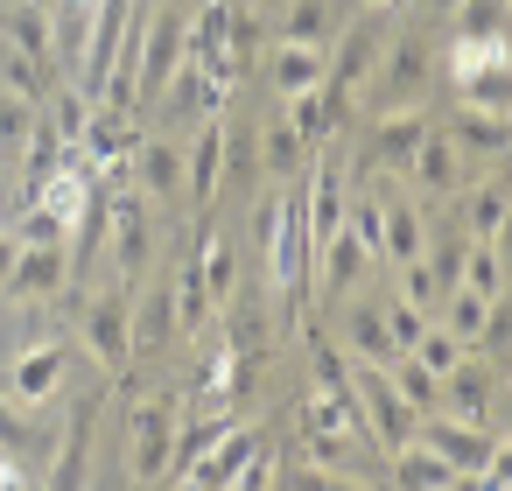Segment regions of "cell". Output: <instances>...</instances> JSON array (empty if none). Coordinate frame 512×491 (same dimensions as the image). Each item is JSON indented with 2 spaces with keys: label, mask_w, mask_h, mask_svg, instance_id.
<instances>
[{
  "label": "cell",
  "mask_w": 512,
  "mask_h": 491,
  "mask_svg": "<svg viewBox=\"0 0 512 491\" xmlns=\"http://www.w3.org/2000/svg\"><path fill=\"white\" fill-rule=\"evenodd\" d=\"M253 43H260V22L239 8V0H204L197 22H190V64L211 71L218 85L253 71Z\"/></svg>",
  "instance_id": "6da1fadb"
},
{
  "label": "cell",
  "mask_w": 512,
  "mask_h": 491,
  "mask_svg": "<svg viewBox=\"0 0 512 491\" xmlns=\"http://www.w3.org/2000/svg\"><path fill=\"white\" fill-rule=\"evenodd\" d=\"M78 337H85V351L99 358V372H127V358H134V288L120 281V274H106V281H92L85 288V302H78Z\"/></svg>",
  "instance_id": "7a4b0ae2"
},
{
  "label": "cell",
  "mask_w": 512,
  "mask_h": 491,
  "mask_svg": "<svg viewBox=\"0 0 512 491\" xmlns=\"http://www.w3.org/2000/svg\"><path fill=\"white\" fill-rule=\"evenodd\" d=\"M176 421H183V400L176 393H141L134 400V414H127V477L134 484H169Z\"/></svg>",
  "instance_id": "3957f363"
},
{
  "label": "cell",
  "mask_w": 512,
  "mask_h": 491,
  "mask_svg": "<svg viewBox=\"0 0 512 491\" xmlns=\"http://www.w3.org/2000/svg\"><path fill=\"white\" fill-rule=\"evenodd\" d=\"M351 393H358V428H372V442L393 456V449L414 435V421H421V414L393 393L386 365H358V372H351Z\"/></svg>",
  "instance_id": "277c9868"
},
{
  "label": "cell",
  "mask_w": 512,
  "mask_h": 491,
  "mask_svg": "<svg viewBox=\"0 0 512 491\" xmlns=\"http://www.w3.org/2000/svg\"><path fill=\"white\" fill-rule=\"evenodd\" d=\"M386 8H372L365 22H351L344 36H337V57H330V71H323V85L337 92V99H351L358 85H372V71H379V57H386V22H379Z\"/></svg>",
  "instance_id": "5b68a950"
},
{
  "label": "cell",
  "mask_w": 512,
  "mask_h": 491,
  "mask_svg": "<svg viewBox=\"0 0 512 491\" xmlns=\"http://www.w3.org/2000/svg\"><path fill=\"white\" fill-rule=\"evenodd\" d=\"M414 435H421V442H428V449H435L463 484L498 456V435H491V428H477V421H456V414H421V421H414Z\"/></svg>",
  "instance_id": "8992f818"
},
{
  "label": "cell",
  "mask_w": 512,
  "mask_h": 491,
  "mask_svg": "<svg viewBox=\"0 0 512 491\" xmlns=\"http://www.w3.org/2000/svg\"><path fill=\"white\" fill-rule=\"evenodd\" d=\"M0 288H8L15 302L71 295V253H64V239H22V253H15V267H8Z\"/></svg>",
  "instance_id": "52a82bcc"
},
{
  "label": "cell",
  "mask_w": 512,
  "mask_h": 491,
  "mask_svg": "<svg viewBox=\"0 0 512 491\" xmlns=\"http://www.w3.org/2000/svg\"><path fill=\"white\" fill-rule=\"evenodd\" d=\"M491 407H498V372H491V358L463 351V358L442 372V400H435V414H456V421L491 428Z\"/></svg>",
  "instance_id": "ba28073f"
},
{
  "label": "cell",
  "mask_w": 512,
  "mask_h": 491,
  "mask_svg": "<svg viewBox=\"0 0 512 491\" xmlns=\"http://www.w3.org/2000/svg\"><path fill=\"white\" fill-rule=\"evenodd\" d=\"M78 148L99 162V169H113V162H127L134 148H141V120H134V106H113V99H92V113H85V134H78Z\"/></svg>",
  "instance_id": "9c48e42d"
},
{
  "label": "cell",
  "mask_w": 512,
  "mask_h": 491,
  "mask_svg": "<svg viewBox=\"0 0 512 491\" xmlns=\"http://www.w3.org/2000/svg\"><path fill=\"white\" fill-rule=\"evenodd\" d=\"M106 232H113V274L134 288V281L148 274V211H141L134 190L106 197Z\"/></svg>",
  "instance_id": "30bf717a"
},
{
  "label": "cell",
  "mask_w": 512,
  "mask_h": 491,
  "mask_svg": "<svg viewBox=\"0 0 512 491\" xmlns=\"http://www.w3.org/2000/svg\"><path fill=\"white\" fill-rule=\"evenodd\" d=\"M379 113L386 106H414L421 78H428V43L421 36H386V57H379Z\"/></svg>",
  "instance_id": "8fae6325"
},
{
  "label": "cell",
  "mask_w": 512,
  "mask_h": 491,
  "mask_svg": "<svg viewBox=\"0 0 512 491\" xmlns=\"http://www.w3.org/2000/svg\"><path fill=\"white\" fill-rule=\"evenodd\" d=\"M99 407H106V393H85L78 407H71V421H64V442H57V463H50V484H85L92 470V435H99Z\"/></svg>",
  "instance_id": "7c38bea8"
},
{
  "label": "cell",
  "mask_w": 512,
  "mask_h": 491,
  "mask_svg": "<svg viewBox=\"0 0 512 491\" xmlns=\"http://www.w3.org/2000/svg\"><path fill=\"white\" fill-rule=\"evenodd\" d=\"M225 113H211L204 127H197V148H190V162H183V183H190V204L197 211H211L218 204V190H225Z\"/></svg>",
  "instance_id": "4fadbf2b"
},
{
  "label": "cell",
  "mask_w": 512,
  "mask_h": 491,
  "mask_svg": "<svg viewBox=\"0 0 512 491\" xmlns=\"http://www.w3.org/2000/svg\"><path fill=\"white\" fill-rule=\"evenodd\" d=\"M253 449H260V435L232 421V428H225V435H218V442H211V449H204V456H197L190 470H176V484H197V491H218V484H232V477H239V463H246Z\"/></svg>",
  "instance_id": "5bb4252c"
},
{
  "label": "cell",
  "mask_w": 512,
  "mask_h": 491,
  "mask_svg": "<svg viewBox=\"0 0 512 491\" xmlns=\"http://www.w3.org/2000/svg\"><path fill=\"white\" fill-rule=\"evenodd\" d=\"M57 386H64V344H57V337H43V344H22L8 393H15L22 407H43V400H50Z\"/></svg>",
  "instance_id": "9a60e30c"
},
{
  "label": "cell",
  "mask_w": 512,
  "mask_h": 491,
  "mask_svg": "<svg viewBox=\"0 0 512 491\" xmlns=\"http://www.w3.org/2000/svg\"><path fill=\"white\" fill-rule=\"evenodd\" d=\"M421 134H428V120H421L414 106H386V113H379V127H372V155H379V169L407 176V162H414Z\"/></svg>",
  "instance_id": "2e32d148"
},
{
  "label": "cell",
  "mask_w": 512,
  "mask_h": 491,
  "mask_svg": "<svg viewBox=\"0 0 512 491\" xmlns=\"http://www.w3.org/2000/svg\"><path fill=\"white\" fill-rule=\"evenodd\" d=\"M421 246H428L421 211L400 197H379V267H407V260H421Z\"/></svg>",
  "instance_id": "e0dca14e"
},
{
  "label": "cell",
  "mask_w": 512,
  "mask_h": 491,
  "mask_svg": "<svg viewBox=\"0 0 512 491\" xmlns=\"http://www.w3.org/2000/svg\"><path fill=\"white\" fill-rule=\"evenodd\" d=\"M0 36H8L22 57H36L43 71H57V29H50V8H43V0L8 8V15H0Z\"/></svg>",
  "instance_id": "ac0fdd59"
},
{
  "label": "cell",
  "mask_w": 512,
  "mask_h": 491,
  "mask_svg": "<svg viewBox=\"0 0 512 491\" xmlns=\"http://www.w3.org/2000/svg\"><path fill=\"white\" fill-rule=\"evenodd\" d=\"M344 358H358V365H393L400 358L393 337H386V309L379 302H351V316H344Z\"/></svg>",
  "instance_id": "d6986e66"
},
{
  "label": "cell",
  "mask_w": 512,
  "mask_h": 491,
  "mask_svg": "<svg viewBox=\"0 0 512 491\" xmlns=\"http://www.w3.org/2000/svg\"><path fill=\"white\" fill-rule=\"evenodd\" d=\"M393 484H407V491H456L463 477H456V470H449L421 435H407V442L393 449Z\"/></svg>",
  "instance_id": "ffe728a7"
},
{
  "label": "cell",
  "mask_w": 512,
  "mask_h": 491,
  "mask_svg": "<svg viewBox=\"0 0 512 491\" xmlns=\"http://www.w3.org/2000/svg\"><path fill=\"white\" fill-rule=\"evenodd\" d=\"M442 134L463 141V148H477V155H505V106H470V99H456V113H449Z\"/></svg>",
  "instance_id": "44dd1931"
},
{
  "label": "cell",
  "mask_w": 512,
  "mask_h": 491,
  "mask_svg": "<svg viewBox=\"0 0 512 491\" xmlns=\"http://www.w3.org/2000/svg\"><path fill=\"white\" fill-rule=\"evenodd\" d=\"M407 176H414L428 197H449V190H456V141H449L442 127H428L421 148H414V162H407Z\"/></svg>",
  "instance_id": "7402d4cb"
},
{
  "label": "cell",
  "mask_w": 512,
  "mask_h": 491,
  "mask_svg": "<svg viewBox=\"0 0 512 491\" xmlns=\"http://www.w3.org/2000/svg\"><path fill=\"white\" fill-rule=\"evenodd\" d=\"M169 302H176V330H183V337H197V330L218 316V302H211V288H204V267H197V246H190V260L176 267Z\"/></svg>",
  "instance_id": "603a6c76"
},
{
  "label": "cell",
  "mask_w": 512,
  "mask_h": 491,
  "mask_svg": "<svg viewBox=\"0 0 512 491\" xmlns=\"http://www.w3.org/2000/svg\"><path fill=\"white\" fill-rule=\"evenodd\" d=\"M323 71H330V57H323L316 43H274V92H281V99L323 85Z\"/></svg>",
  "instance_id": "cb8c5ba5"
},
{
  "label": "cell",
  "mask_w": 512,
  "mask_h": 491,
  "mask_svg": "<svg viewBox=\"0 0 512 491\" xmlns=\"http://www.w3.org/2000/svg\"><path fill=\"white\" fill-rule=\"evenodd\" d=\"M134 183H141V197H176V183H183V155L169 148V141H148L141 134V148H134V169H127Z\"/></svg>",
  "instance_id": "d4e9b609"
},
{
  "label": "cell",
  "mask_w": 512,
  "mask_h": 491,
  "mask_svg": "<svg viewBox=\"0 0 512 491\" xmlns=\"http://www.w3.org/2000/svg\"><path fill=\"white\" fill-rule=\"evenodd\" d=\"M253 141H260V169L288 183V169L302 162V134H295V120H288V113H267V127H253Z\"/></svg>",
  "instance_id": "484cf974"
},
{
  "label": "cell",
  "mask_w": 512,
  "mask_h": 491,
  "mask_svg": "<svg viewBox=\"0 0 512 491\" xmlns=\"http://www.w3.org/2000/svg\"><path fill=\"white\" fill-rule=\"evenodd\" d=\"M197 267H204V288H211V302L225 309V302L239 295V253H232L218 232H197Z\"/></svg>",
  "instance_id": "4316f807"
},
{
  "label": "cell",
  "mask_w": 512,
  "mask_h": 491,
  "mask_svg": "<svg viewBox=\"0 0 512 491\" xmlns=\"http://www.w3.org/2000/svg\"><path fill=\"white\" fill-rule=\"evenodd\" d=\"M134 351H162L169 330H176V302H169V281H155L148 295H134Z\"/></svg>",
  "instance_id": "83f0119b"
},
{
  "label": "cell",
  "mask_w": 512,
  "mask_h": 491,
  "mask_svg": "<svg viewBox=\"0 0 512 491\" xmlns=\"http://www.w3.org/2000/svg\"><path fill=\"white\" fill-rule=\"evenodd\" d=\"M456 288H470V295H505V260H498V239H470L463 246V281Z\"/></svg>",
  "instance_id": "f1b7e54d"
},
{
  "label": "cell",
  "mask_w": 512,
  "mask_h": 491,
  "mask_svg": "<svg viewBox=\"0 0 512 491\" xmlns=\"http://www.w3.org/2000/svg\"><path fill=\"white\" fill-rule=\"evenodd\" d=\"M386 379H393V393H400L414 414H435V400H442V379H435L421 358H407V351H400V358L386 365Z\"/></svg>",
  "instance_id": "f546056e"
},
{
  "label": "cell",
  "mask_w": 512,
  "mask_h": 491,
  "mask_svg": "<svg viewBox=\"0 0 512 491\" xmlns=\"http://www.w3.org/2000/svg\"><path fill=\"white\" fill-rule=\"evenodd\" d=\"M0 92H15V99H29V106H43V92H50L43 64H36V57H22L8 36H0Z\"/></svg>",
  "instance_id": "4dcf8cb0"
},
{
  "label": "cell",
  "mask_w": 512,
  "mask_h": 491,
  "mask_svg": "<svg viewBox=\"0 0 512 491\" xmlns=\"http://www.w3.org/2000/svg\"><path fill=\"white\" fill-rule=\"evenodd\" d=\"M470 239H505V183H477L470 190Z\"/></svg>",
  "instance_id": "1f68e13d"
},
{
  "label": "cell",
  "mask_w": 512,
  "mask_h": 491,
  "mask_svg": "<svg viewBox=\"0 0 512 491\" xmlns=\"http://www.w3.org/2000/svg\"><path fill=\"white\" fill-rule=\"evenodd\" d=\"M337 29V15H330V0H295L288 8V29H281V43H316L323 50V36Z\"/></svg>",
  "instance_id": "d6a6232c"
},
{
  "label": "cell",
  "mask_w": 512,
  "mask_h": 491,
  "mask_svg": "<svg viewBox=\"0 0 512 491\" xmlns=\"http://www.w3.org/2000/svg\"><path fill=\"white\" fill-rule=\"evenodd\" d=\"M218 176H232V190H246V183L260 176V155H253V127H246V120L225 127V169H218Z\"/></svg>",
  "instance_id": "836d02e7"
},
{
  "label": "cell",
  "mask_w": 512,
  "mask_h": 491,
  "mask_svg": "<svg viewBox=\"0 0 512 491\" xmlns=\"http://www.w3.org/2000/svg\"><path fill=\"white\" fill-rule=\"evenodd\" d=\"M29 134H36V106L15 99V92H0V155H22Z\"/></svg>",
  "instance_id": "e575fe53"
},
{
  "label": "cell",
  "mask_w": 512,
  "mask_h": 491,
  "mask_svg": "<svg viewBox=\"0 0 512 491\" xmlns=\"http://www.w3.org/2000/svg\"><path fill=\"white\" fill-rule=\"evenodd\" d=\"M463 351H470V344H456V337H449V330H442V323H428V330H421V337H414V351H407V358H421V365H428V372H435V379H442V372H449V365H456V358H463Z\"/></svg>",
  "instance_id": "d590c367"
},
{
  "label": "cell",
  "mask_w": 512,
  "mask_h": 491,
  "mask_svg": "<svg viewBox=\"0 0 512 491\" xmlns=\"http://www.w3.org/2000/svg\"><path fill=\"white\" fill-rule=\"evenodd\" d=\"M456 36H470V43H484V36H505V0H456Z\"/></svg>",
  "instance_id": "8d00e7d4"
},
{
  "label": "cell",
  "mask_w": 512,
  "mask_h": 491,
  "mask_svg": "<svg viewBox=\"0 0 512 491\" xmlns=\"http://www.w3.org/2000/svg\"><path fill=\"white\" fill-rule=\"evenodd\" d=\"M428 323H435V316H428V309H414L407 295H393V302H386V337H393V351H414V337H421Z\"/></svg>",
  "instance_id": "74e56055"
},
{
  "label": "cell",
  "mask_w": 512,
  "mask_h": 491,
  "mask_svg": "<svg viewBox=\"0 0 512 491\" xmlns=\"http://www.w3.org/2000/svg\"><path fill=\"white\" fill-rule=\"evenodd\" d=\"M302 442H309V463H323V477H344V463H351V435H330V428H302Z\"/></svg>",
  "instance_id": "f35d334b"
},
{
  "label": "cell",
  "mask_w": 512,
  "mask_h": 491,
  "mask_svg": "<svg viewBox=\"0 0 512 491\" xmlns=\"http://www.w3.org/2000/svg\"><path fill=\"white\" fill-rule=\"evenodd\" d=\"M400 295H407L414 309H428V316L442 309V281L428 274V260H407V267H400Z\"/></svg>",
  "instance_id": "ab89813d"
},
{
  "label": "cell",
  "mask_w": 512,
  "mask_h": 491,
  "mask_svg": "<svg viewBox=\"0 0 512 491\" xmlns=\"http://www.w3.org/2000/svg\"><path fill=\"white\" fill-rule=\"evenodd\" d=\"M15 484H29V470H22L15 449H0V491H15Z\"/></svg>",
  "instance_id": "60d3db41"
},
{
  "label": "cell",
  "mask_w": 512,
  "mask_h": 491,
  "mask_svg": "<svg viewBox=\"0 0 512 491\" xmlns=\"http://www.w3.org/2000/svg\"><path fill=\"white\" fill-rule=\"evenodd\" d=\"M15 253H22V239H15V232H0V281H8V267H15Z\"/></svg>",
  "instance_id": "b9f144b4"
},
{
  "label": "cell",
  "mask_w": 512,
  "mask_h": 491,
  "mask_svg": "<svg viewBox=\"0 0 512 491\" xmlns=\"http://www.w3.org/2000/svg\"><path fill=\"white\" fill-rule=\"evenodd\" d=\"M428 8H435V15H456V0H428Z\"/></svg>",
  "instance_id": "7bdbcfd3"
},
{
  "label": "cell",
  "mask_w": 512,
  "mask_h": 491,
  "mask_svg": "<svg viewBox=\"0 0 512 491\" xmlns=\"http://www.w3.org/2000/svg\"><path fill=\"white\" fill-rule=\"evenodd\" d=\"M365 8H393V0H365Z\"/></svg>",
  "instance_id": "ee69618b"
}]
</instances>
